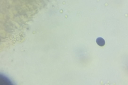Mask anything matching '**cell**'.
Returning <instances> with one entry per match:
<instances>
[{"label": "cell", "mask_w": 128, "mask_h": 85, "mask_svg": "<svg viewBox=\"0 0 128 85\" xmlns=\"http://www.w3.org/2000/svg\"><path fill=\"white\" fill-rule=\"evenodd\" d=\"M12 82L5 76L1 74V84H12Z\"/></svg>", "instance_id": "obj_1"}, {"label": "cell", "mask_w": 128, "mask_h": 85, "mask_svg": "<svg viewBox=\"0 0 128 85\" xmlns=\"http://www.w3.org/2000/svg\"><path fill=\"white\" fill-rule=\"evenodd\" d=\"M96 43L100 46H104L105 44V41L103 38H98L97 40H96Z\"/></svg>", "instance_id": "obj_2"}]
</instances>
